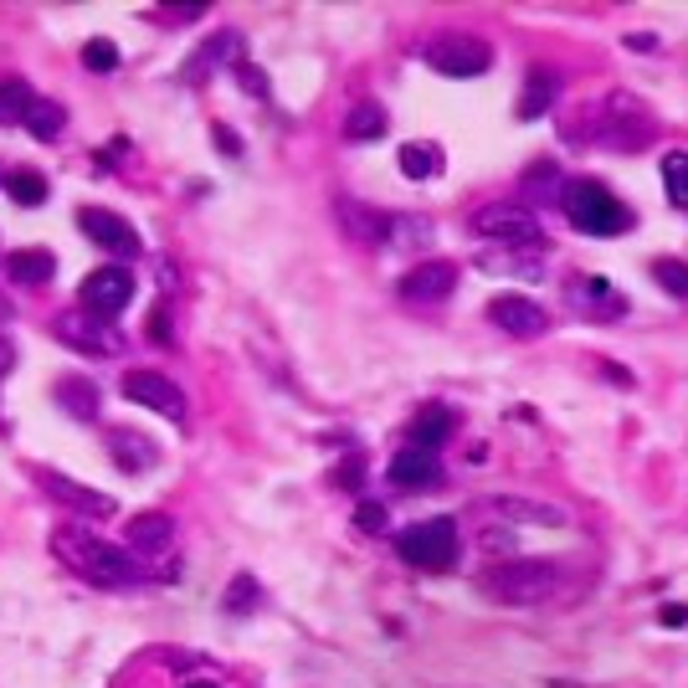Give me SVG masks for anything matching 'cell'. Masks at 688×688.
I'll list each match as a JSON object with an SVG mask.
<instances>
[{"instance_id":"obj_1","label":"cell","mask_w":688,"mask_h":688,"mask_svg":"<svg viewBox=\"0 0 688 688\" xmlns=\"http://www.w3.org/2000/svg\"><path fill=\"white\" fill-rule=\"evenodd\" d=\"M51 555H62V565H72V571L83 575V581H93V586H129V581L144 575L135 555H124L118 545L98 539L93 529H78V524H62V529L51 535Z\"/></svg>"},{"instance_id":"obj_2","label":"cell","mask_w":688,"mask_h":688,"mask_svg":"<svg viewBox=\"0 0 688 688\" xmlns=\"http://www.w3.org/2000/svg\"><path fill=\"white\" fill-rule=\"evenodd\" d=\"M560 206H565V217H571L575 232H586V236H617L632 226L627 206H621L602 180H571L560 190Z\"/></svg>"},{"instance_id":"obj_3","label":"cell","mask_w":688,"mask_h":688,"mask_svg":"<svg viewBox=\"0 0 688 688\" xmlns=\"http://www.w3.org/2000/svg\"><path fill=\"white\" fill-rule=\"evenodd\" d=\"M555 586L560 581H555V571L545 560H504V565H493L483 575V591L504 606H535L545 596H555Z\"/></svg>"},{"instance_id":"obj_4","label":"cell","mask_w":688,"mask_h":688,"mask_svg":"<svg viewBox=\"0 0 688 688\" xmlns=\"http://www.w3.org/2000/svg\"><path fill=\"white\" fill-rule=\"evenodd\" d=\"M473 232L483 242H499V253H539V221L520 201H488L473 217Z\"/></svg>"},{"instance_id":"obj_5","label":"cell","mask_w":688,"mask_h":688,"mask_svg":"<svg viewBox=\"0 0 688 688\" xmlns=\"http://www.w3.org/2000/svg\"><path fill=\"white\" fill-rule=\"evenodd\" d=\"M653 114L642 108V98H627V93H611V98L602 103V114H596V124H591V135L602 139V144H611V150H642L648 139H653Z\"/></svg>"},{"instance_id":"obj_6","label":"cell","mask_w":688,"mask_h":688,"mask_svg":"<svg viewBox=\"0 0 688 688\" xmlns=\"http://www.w3.org/2000/svg\"><path fill=\"white\" fill-rule=\"evenodd\" d=\"M396 555L417 571H447L457 560V524L453 520H421L396 535Z\"/></svg>"},{"instance_id":"obj_7","label":"cell","mask_w":688,"mask_h":688,"mask_svg":"<svg viewBox=\"0 0 688 688\" xmlns=\"http://www.w3.org/2000/svg\"><path fill=\"white\" fill-rule=\"evenodd\" d=\"M427 68L442 72V78H483L493 68V47L483 36H468V32L432 36L427 42Z\"/></svg>"},{"instance_id":"obj_8","label":"cell","mask_w":688,"mask_h":688,"mask_svg":"<svg viewBox=\"0 0 688 688\" xmlns=\"http://www.w3.org/2000/svg\"><path fill=\"white\" fill-rule=\"evenodd\" d=\"M129 299H135V272L129 268H98V272H88L83 288H78V303L93 319H108V324L129 308Z\"/></svg>"},{"instance_id":"obj_9","label":"cell","mask_w":688,"mask_h":688,"mask_svg":"<svg viewBox=\"0 0 688 688\" xmlns=\"http://www.w3.org/2000/svg\"><path fill=\"white\" fill-rule=\"evenodd\" d=\"M57 339H62L68 350L98 354V360H108V354L124 350V335H118L108 319H93L88 308H68V314H57Z\"/></svg>"},{"instance_id":"obj_10","label":"cell","mask_w":688,"mask_h":688,"mask_svg":"<svg viewBox=\"0 0 688 688\" xmlns=\"http://www.w3.org/2000/svg\"><path fill=\"white\" fill-rule=\"evenodd\" d=\"M124 396L135 406H150V411H160V417L170 421H185V390L170 381V375H160V370H129L124 375Z\"/></svg>"},{"instance_id":"obj_11","label":"cell","mask_w":688,"mask_h":688,"mask_svg":"<svg viewBox=\"0 0 688 688\" xmlns=\"http://www.w3.org/2000/svg\"><path fill=\"white\" fill-rule=\"evenodd\" d=\"M36 483H42V493H51L62 509H72V514H88V520H108V514H118V504L108 499V493L78 483V478H68V473H36Z\"/></svg>"},{"instance_id":"obj_12","label":"cell","mask_w":688,"mask_h":688,"mask_svg":"<svg viewBox=\"0 0 688 688\" xmlns=\"http://www.w3.org/2000/svg\"><path fill=\"white\" fill-rule=\"evenodd\" d=\"M488 319L514 339H539L550 329V308H539V303L524 299V293H499V299L488 303Z\"/></svg>"},{"instance_id":"obj_13","label":"cell","mask_w":688,"mask_h":688,"mask_svg":"<svg viewBox=\"0 0 688 688\" xmlns=\"http://www.w3.org/2000/svg\"><path fill=\"white\" fill-rule=\"evenodd\" d=\"M78 226H83L93 242H98L103 253L114 257H139V232L129 226V221L118 217V211H103V206H83L78 211Z\"/></svg>"},{"instance_id":"obj_14","label":"cell","mask_w":688,"mask_h":688,"mask_svg":"<svg viewBox=\"0 0 688 688\" xmlns=\"http://www.w3.org/2000/svg\"><path fill=\"white\" fill-rule=\"evenodd\" d=\"M453 288H457V263L432 257V263H417V268L401 278V299L406 303H442V299H453Z\"/></svg>"},{"instance_id":"obj_15","label":"cell","mask_w":688,"mask_h":688,"mask_svg":"<svg viewBox=\"0 0 688 688\" xmlns=\"http://www.w3.org/2000/svg\"><path fill=\"white\" fill-rule=\"evenodd\" d=\"M390 483L406 488V493L436 488V483H442V463H436V453H421V447H401V453L390 457Z\"/></svg>"},{"instance_id":"obj_16","label":"cell","mask_w":688,"mask_h":688,"mask_svg":"<svg viewBox=\"0 0 688 688\" xmlns=\"http://www.w3.org/2000/svg\"><path fill=\"white\" fill-rule=\"evenodd\" d=\"M565 299H571V308L596 314V319H617L621 308H627V299H621L611 283H602V278H575V283L565 288Z\"/></svg>"},{"instance_id":"obj_17","label":"cell","mask_w":688,"mask_h":688,"mask_svg":"<svg viewBox=\"0 0 688 688\" xmlns=\"http://www.w3.org/2000/svg\"><path fill=\"white\" fill-rule=\"evenodd\" d=\"M108 453H114V463L124 473H144L160 463V447H154L150 436L129 432V427H114V432H108Z\"/></svg>"},{"instance_id":"obj_18","label":"cell","mask_w":688,"mask_h":688,"mask_svg":"<svg viewBox=\"0 0 688 688\" xmlns=\"http://www.w3.org/2000/svg\"><path fill=\"white\" fill-rule=\"evenodd\" d=\"M488 509L509 524H539V529H560V524H565V509L535 504V499H509V493L504 499H488Z\"/></svg>"},{"instance_id":"obj_19","label":"cell","mask_w":688,"mask_h":688,"mask_svg":"<svg viewBox=\"0 0 688 688\" xmlns=\"http://www.w3.org/2000/svg\"><path fill=\"white\" fill-rule=\"evenodd\" d=\"M170 539H175V520H170V514H160V509H150V514L129 520V550H139V555H165Z\"/></svg>"},{"instance_id":"obj_20","label":"cell","mask_w":688,"mask_h":688,"mask_svg":"<svg viewBox=\"0 0 688 688\" xmlns=\"http://www.w3.org/2000/svg\"><path fill=\"white\" fill-rule=\"evenodd\" d=\"M51 272H57V257L47 247H16V253L5 257V278L21 288H42Z\"/></svg>"},{"instance_id":"obj_21","label":"cell","mask_w":688,"mask_h":688,"mask_svg":"<svg viewBox=\"0 0 688 688\" xmlns=\"http://www.w3.org/2000/svg\"><path fill=\"white\" fill-rule=\"evenodd\" d=\"M555 98H560V78L550 68H529V83L520 93V118H545Z\"/></svg>"},{"instance_id":"obj_22","label":"cell","mask_w":688,"mask_h":688,"mask_svg":"<svg viewBox=\"0 0 688 688\" xmlns=\"http://www.w3.org/2000/svg\"><path fill=\"white\" fill-rule=\"evenodd\" d=\"M57 406L72 411L78 421H93L103 401H98V386H93V381H83V375H62V381H57Z\"/></svg>"},{"instance_id":"obj_23","label":"cell","mask_w":688,"mask_h":688,"mask_svg":"<svg viewBox=\"0 0 688 688\" xmlns=\"http://www.w3.org/2000/svg\"><path fill=\"white\" fill-rule=\"evenodd\" d=\"M381 135H386V103H354L345 114V139L350 144H370Z\"/></svg>"},{"instance_id":"obj_24","label":"cell","mask_w":688,"mask_h":688,"mask_svg":"<svg viewBox=\"0 0 688 688\" xmlns=\"http://www.w3.org/2000/svg\"><path fill=\"white\" fill-rule=\"evenodd\" d=\"M447 436H453V411H442V406H432V411H421L411 421V447H421V453H436Z\"/></svg>"},{"instance_id":"obj_25","label":"cell","mask_w":688,"mask_h":688,"mask_svg":"<svg viewBox=\"0 0 688 688\" xmlns=\"http://www.w3.org/2000/svg\"><path fill=\"white\" fill-rule=\"evenodd\" d=\"M26 129H32L36 139H57L62 129H68V108L57 98H36L32 114H26Z\"/></svg>"},{"instance_id":"obj_26","label":"cell","mask_w":688,"mask_h":688,"mask_svg":"<svg viewBox=\"0 0 688 688\" xmlns=\"http://www.w3.org/2000/svg\"><path fill=\"white\" fill-rule=\"evenodd\" d=\"M32 103H36V93L21 83V78H5V83H0V118H5V124H16V118L26 124Z\"/></svg>"},{"instance_id":"obj_27","label":"cell","mask_w":688,"mask_h":688,"mask_svg":"<svg viewBox=\"0 0 688 688\" xmlns=\"http://www.w3.org/2000/svg\"><path fill=\"white\" fill-rule=\"evenodd\" d=\"M442 170V154L432 150V144H401V175L406 180H427V175H436Z\"/></svg>"},{"instance_id":"obj_28","label":"cell","mask_w":688,"mask_h":688,"mask_svg":"<svg viewBox=\"0 0 688 688\" xmlns=\"http://www.w3.org/2000/svg\"><path fill=\"white\" fill-rule=\"evenodd\" d=\"M663 190L678 211H688V154H668L663 160Z\"/></svg>"},{"instance_id":"obj_29","label":"cell","mask_w":688,"mask_h":688,"mask_svg":"<svg viewBox=\"0 0 688 688\" xmlns=\"http://www.w3.org/2000/svg\"><path fill=\"white\" fill-rule=\"evenodd\" d=\"M5 190H11V201L16 206H42L47 201V180H42L36 170H16V175L5 180Z\"/></svg>"},{"instance_id":"obj_30","label":"cell","mask_w":688,"mask_h":688,"mask_svg":"<svg viewBox=\"0 0 688 688\" xmlns=\"http://www.w3.org/2000/svg\"><path fill=\"white\" fill-rule=\"evenodd\" d=\"M653 278L663 293H673V299H688V263H673V257H657L653 263Z\"/></svg>"},{"instance_id":"obj_31","label":"cell","mask_w":688,"mask_h":688,"mask_svg":"<svg viewBox=\"0 0 688 688\" xmlns=\"http://www.w3.org/2000/svg\"><path fill=\"white\" fill-rule=\"evenodd\" d=\"M83 68H93V72H114V68H118V47L108 42V36L88 42V47H83Z\"/></svg>"},{"instance_id":"obj_32","label":"cell","mask_w":688,"mask_h":688,"mask_svg":"<svg viewBox=\"0 0 688 688\" xmlns=\"http://www.w3.org/2000/svg\"><path fill=\"white\" fill-rule=\"evenodd\" d=\"M226 606H232V611H253V606H257V581H253V575H236V581H232V602H226Z\"/></svg>"},{"instance_id":"obj_33","label":"cell","mask_w":688,"mask_h":688,"mask_svg":"<svg viewBox=\"0 0 688 688\" xmlns=\"http://www.w3.org/2000/svg\"><path fill=\"white\" fill-rule=\"evenodd\" d=\"M386 520H390V514L381 504H360V509H354V524H360L365 535H381V529H386Z\"/></svg>"},{"instance_id":"obj_34","label":"cell","mask_w":688,"mask_h":688,"mask_svg":"<svg viewBox=\"0 0 688 688\" xmlns=\"http://www.w3.org/2000/svg\"><path fill=\"white\" fill-rule=\"evenodd\" d=\"M217 144L226 154H242V139H236V129H221V124H217Z\"/></svg>"},{"instance_id":"obj_35","label":"cell","mask_w":688,"mask_h":688,"mask_svg":"<svg viewBox=\"0 0 688 688\" xmlns=\"http://www.w3.org/2000/svg\"><path fill=\"white\" fill-rule=\"evenodd\" d=\"M11 365H16V345H11V339H0V375H5Z\"/></svg>"},{"instance_id":"obj_36","label":"cell","mask_w":688,"mask_h":688,"mask_svg":"<svg viewBox=\"0 0 688 688\" xmlns=\"http://www.w3.org/2000/svg\"><path fill=\"white\" fill-rule=\"evenodd\" d=\"M360 478H365V473H360V463H350V468H339V483H345V488H360Z\"/></svg>"},{"instance_id":"obj_37","label":"cell","mask_w":688,"mask_h":688,"mask_svg":"<svg viewBox=\"0 0 688 688\" xmlns=\"http://www.w3.org/2000/svg\"><path fill=\"white\" fill-rule=\"evenodd\" d=\"M657 617L668 621V627H678V621H688V606H663V611H657Z\"/></svg>"},{"instance_id":"obj_38","label":"cell","mask_w":688,"mask_h":688,"mask_svg":"<svg viewBox=\"0 0 688 688\" xmlns=\"http://www.w3.org/2000/svg\"><path fill=\"white\" fill-rule=\"evenodd\" d=\"M185 688H217V684H185Z\"/></svg>"}]
</instances>
